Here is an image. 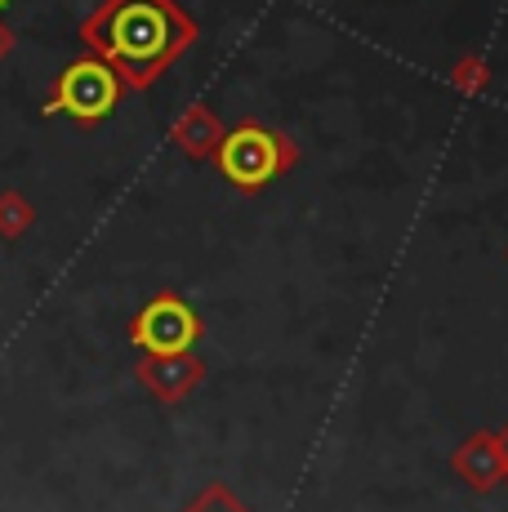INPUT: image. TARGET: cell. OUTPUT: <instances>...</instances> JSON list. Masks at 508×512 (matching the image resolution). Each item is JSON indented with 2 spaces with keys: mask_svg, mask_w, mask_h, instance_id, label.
<instances>
[{
  "mask_svg": "<svg viewBox=\"0 0 508 512\" xmlns=\"http://www.w3.org/2000/svg\"><path fill=\"white\" fill-rule=\"evenodd\" d=\"M192 27L170 0H103V9L85 23V41H90L107 63L125 67L134 81H148L161 72L170 54H179Z\"/></svg>",
  "mask_w": 508,
  "mask_h": 512,
  "instance_id": "obj_1",
  "label": "cell"
},
{
  "mask_svg": "<svg viewBox=\"0 0 508 512\" xmlns=\"http://www.w3.org/2000/svg\"><path fill=\"white\" fill-rule=\"evenodd\" d=\"M116 98H121V81H116V72L99 58H81V63H72L63 76H58L54 85V98L45 103V112H67L76 116V121H103L107 112L116 107Z\"/></svg>",
  "mask_w": 508,
  "mask_h": 512,
  "instance_id": "obj_2",
  "label": "cell"
},
{
  "mask_svg": "<svg viewBox=\"0 0 508 512\" xmlns=\"http://www.w3.org/2000/svg\"><path fill=\"white\" fill-rule=\"evenodd\" d=\"M223 170L237 183H263L277 170V143L259 130H241L223 143Z\"/></svg>",
  "mask_w": 508,
  "mask_h": 512,
  "instance_id": "obj_3",
  "label": "cell"
},
{
  "mask_svg": "<svg viewBox=\"0 0 508 512\" xmlns=\"http://www.w3.org/2000/svg\"><path fill=\"white\" fill-rule=\"evenodd\" d=\"M139 339L148 343L152 352H179L183 343L192 339V312L183 303H152L139 321Z\"/></svg>",
  "mask_w": 508,
  "mask_h": 512,
  "instance_id": "obj_4",
  "label": "cell"
},
{
  "mask_svg": "<svg viewBox=\"0 0 508 512\" xmlns=\"http://www.w3.org/2000/svg\"><path fill=\"white\" fill-rule=\"evenodd\" d=\"M32 219V210H27L23 201H18V196H5V201H0V228H23V223Z\"/></svg>",
  "mask_w": 508,
  "mask_h": 512,
  "instance_id": "obj_5",
  "label": "cell"
},
{
  "mask_svg": "<svg viewBox=\"0 0 508 512\" xmlns=\"http://www.w3.org/2000/svg\"><path fill=\"white\" fill-rule=\"evenodd\" d=\"M0 54H9V27H0Z\"/></svg>",
  "mask_w": 508,
  "mask_h": 512,
  "instance_id": "obj_6",
  "label": "cell"
},
{
  "mask_svg": "<svg viewBox=\"0 0 508 512\" xmlns=\"http://www.w3.org/2000/svg\"><path fill=\"white\" fill-rule=\"evenodd\" d=\"M5 5H9V0H0V9H5Z\"/></svg>",
  "mask_w": 508,
  "mask_h": 512,
  "instance_id": "obj_7",
  "label": "cell"
}]
</instances>
